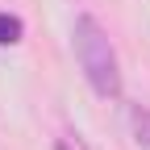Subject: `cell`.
<instances>
[{"instance_id":"6da1fadb","label":"cell","mask_w":150,"mask_h":150,"mask_svg":"<svg viewBox=\"0 0 150 150\" xmlns=\"http://www.w3.org/2000/svg\"><path fill=\"white\" fill-rule=\"evenodd\" d=\"M71 46H75V59H79V71H83L88 88L96 92L100 100H121V63H117V50H112L104 25L92 13L75 17Z\"/></svg>"},{"instance_id":"7a4b0ae2","label":"cell","mask_w":150,"mask_h":150,"mask_svg":"<svg viewBox=\"0 0 150 150\" xmlns=\"http://www.w3.org/2000/svg\"><path fill=\"white\" fill-rule=\"evenodd\" d=\"M125 121H129V138H134V146L150 150V108H146V104H129V108H125Z\"/></svg>"},{"instance_id":"3957f363","label":"cell","mask_w":150,"mask_h":150,"mask_svg":"<svg viewBox=\"0 0 150 150\" xmlns=\"http://www.w3.org/2000/svg\"><path fill=\"white\" fill-rule=\"evenodd\" d=\"M25 38V25H21V17H13V13H0V46H17Z\"/></svg>"},{"instance_id":"277c9868","label":"cell","mask_w":150,"mask_h":150,"mask_svg":"<svg viewBox=\"0 0 150 150\" xmlns=\"http://www.w3.org/2000/svg\"><path fill=\"white\" fill-rule=\"evenodd\" d=\"M59 150H71V138H63V142H59ZM75 150H79V142H75Z\"/></svg>"}]
</instances>
